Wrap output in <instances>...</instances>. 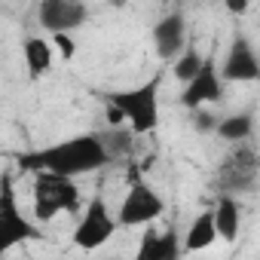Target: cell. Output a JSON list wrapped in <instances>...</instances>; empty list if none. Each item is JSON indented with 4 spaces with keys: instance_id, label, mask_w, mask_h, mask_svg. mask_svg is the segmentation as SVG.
Wrapping results in <instances>:
<instances>
[{
    "instance_id": "277c9868",
    "label": "cell",
    "mask_w": 260,
    "mask_h": 260,
    "mask_svg": "<svg viewBox=\"0 0 260 260\" xmlns=\"http://www.w3.org/2000/svg\"><path fill=\"white\" fill-rule=\"evenodd\" d=\"M162 211H166L162 196H159L141 175H135L132 181H128L125 199L119 202L116 226H147V223H153Z\"/></svg>"
},
{
    "instance_id": "7c38bea8",
    "label": "cell",
    "mask_w": 260,
    "mask_h": 260,
    "mask_svg": "<svg viewBox=\"0 0 260 260\" xmlns=\"http://www.w3.org/2000/svg\"><path fill=\"white\" fill-rule=\"evenodd\" d=\"M178 254H181V248H178V236L172 230L159 233L150 226L138 245V257H144V260H175Z\"/></svg>"
},
{
    "instance_id": "8fae6325",
    "label": "cell",
    "mask_w": 260,
    "mask_h": 260,
    "mask_svg": "<svg viewBox=\"0 0 260 260\" xmlns=\"http://www.w3.org/2000/svg\"><path fill=\"white\" fill-rule=\"evenodd\" d=\"M184 16L181 13H172V16H166L156 28H153V40H156V49H159V55L162 58H172V55H178L181 49H184Z\"/></svg>"
},
{
    "instance_id": "d6986e66",
    "label": "cell",
    "mask_w": 260,
    "mask_h": 260,
    "mask_svg": "<svg viewBox=\"0 0 260 260\" xmlns=\"http://www.w3.org/2000/svg\"><path fill=\"white\" fill-rule=\"evenodd\" d=\"M196 113V128L199 132H214V125H217V119H214V113H205V110H199V107H193Z\"/></svg>"
},
{
    "instance_id": "5bb4252c",
    "label": "cell",
    "mask_w": 260,
    "mask_h": 260,
    "mask_svg": "<svg viewBox=\"0 0 260 260\" xmlns=\"http://www.w3.org/2000/svg\"><path fill=\"white\" fill-rule=\"evenodd\" d=\"M22 55H25V68H28L31 80H40L43 74H49V68H52V43L49 40L28 37L22 46Z\"/></svg>"
},
{
    "instance_id": "ac0fdd59",
    "label": "cell",
    "mask_w": 260,
    "mask_h": 260,
    "mask_svg": "<svg viewBox=\"0 0 260 260\" xmlns=\"http://www.w3.org/2000/svg\"><path fill=\"white\" fill-rule=\"evenodd\" d=\"M52 46L58 49V55H61L64 61H71V58L77 55V43L71 40V34H52Z\"/></svg>"
},
{
    "instance_id": "5b68a950",
    "label": "cell",
    "mask_w": 260,
    "mask_h": 260,
    "mask_svg": "<svg viewBox=\"0 0 260 260\" xmlns=\"http://www.w3.org/2000/svg\"><path fill=\"white\" fill-rule=\"evenodd\" d=\"M34 236H37L34 223L19 211L13 178L4 175L0 178V257H4L13 245H19L25 239H34Z\"/></svg>"
},
{
    "instance_id": "8992f818",
    "label": "cell",
    "mask_w": 260,
    "mask_h": 260,
    "mask_svg": "<svg viewBox=\"0 0 260 260\" xmlns=\"http://www.w3.org/2000/svg\"><path fill=\"white\" fill-rule=\"evenodd\" d=\"M113 233H116V217L110 214L104 196H92L83 217H80V223H77V230H74V245L83 248V251H95Z\"/></svg>"
},
{
    "instance_id": "3957f363",
    "label": "cell",
    "mask_w": 260,
    "mask_h": 260,
    "mask_svg": "<svg viewBox=\"0 0 260 260\" xmlns=\"http://www.w3.org/2000/svg\"><path fill=\"white\" fill-rule=\"evenodd\" d=\"M31 202H34V217L46 223V220H52L61 211H77L80 208V187L68 175L34 172Z\"/></svg>"
},
{
    "instance_id": "6da1fadb",
    "label": "cell",
    "mask_w": 260,
    "mask_h": 260,
    "mask_svg": "<svg viewBox=\"0 0 260 260\" xmlns=\"http://www.w3.org/2000/svg\"><path fill=\"white\" fill-rule=\"evenodd\" d=\"M16 162L25 172H58L68 178H77V175L104 169L110 162V150L101 135H77V138H64L49 147L22 153Z\"/></svg>"
},
{
    "instance_id": "ba28073f",
    "label": "cell",
    "mask_w": 260,
    "mask_h": 260,
    "mask_svg": "<svg viewBox=\"0 0 260 260\" xmlns=\"http://www.w3.org/2000/svg\"><path fill=\"white\" fill-rule=\"evenodd\" d=\"M223 95V80H220V71L211 58L202 61V68L187 80V89H184V104L193 110V107H202V104H214L220 101Z\"/></svg>"
},
{
    "instance_id": "30bf717a",
    "label": "cell",
    "mask_w": 260,
    "mask_h": 260,
    "mask_svg": "<svg viewBox=\"0 0 260 260\" xmlns=\"http://www.w3.org/2000/svg\"><path fill=\"white\" fill-rule=\"evenodd\" d=\"M260 77V64H257V55L254 49L248 46L245 37H236L233 46H230V55L220 68V80H233V83H254Z\"/></svg>"
},
{
    "instance_id": "7a4b0ae2",
    "label": "cell",
    "mask_w": 260,
    "mask_h": 260,
    "mask_svg": "<svg viewBox=\"0 0 260 260\" xmlns=\"http://www.w3.org/2000/svg\"><path fill=\"white\" fill-rule=\"evenodd\" d=\"M159 86H162V77H153L144 86L107 92L104 101H107V107H113L122 116V122H128L132 132L147 135L159 125Z\"/></svg>"
},
{
    "instance_id": "9a60e30c",
    "label": "cell",
    "mask_w": 260,
    "mask_h": 260,
    "mask_svg": "<svg viewBox=\"0 0 260 260\" xmlns=\"http://www.w3.org/2000/svg\"><path fill=\"white\" fill-rule=\"evenodd\" d=\"M214 239H217V230H214V214L208 208V211L196 214V220L190 223V230L184 236V251H202V248L214 245Z\"/></svg>"
},
{
    "instance_id": "ffe728a7",
    "label": "cell",
    "mask_w": 260,
    "mask_h": 260,
    "mask_svg": "<svg viewBox=\"0 0 260 260\" xmlns=\"http://www.w3.org/2000/svg\"><path fill=\"white\" fill-rule=\"evenodd\" d=\"M226 10H230L233 16H242V13L248 10V0H226Z\"/></svg>"
},
{
    "instance_id": "9c48e42d",
    "label": "cell",
    "mask_w": 260,
    "mask_h": 260,
    "mask_svg": "<svg viewBox=\"0 0 260 260\" xmlns=\"http://www.w3.org/2000/svg\"><path fill=\"white\" fill-rule=\"evenodd\" d=\"M86 22V7L80 0H43L40 4V25L49 34H71Z\"/></svg>"
},
{
    "instance_id": "2e32d148",
    "label": "cell",
    "mask_w": 260,
    "mask_h": 260,
    "mask_svg": "<svg viewBox=\"0 0 260 260\" xmlns=\"http://www.w3.org/2000/svg\"><path fill=\"white\" fill-rule=\"evenodd\" d=\"M214 132L223 138V141H248L251 138V132H254V116L251 113H233V116H226V119H220L217 125H214Z\"/></svg>"
},
{
    "instance_id": "52a82bcc",
    "label": "cell",
    "mask_w": 260,
    "mask_h": 260,
    "mask_svg": "<svg viewBox=\"0 0 260 260\" xmlns=\"http://www.w3.org/2000/svg\"><path fill=\"white\" fill-rule=\"evenodd\" d=\"M257 169H260V162H257L254 147L245 144V141H239L236 153H230L223 159V166H220V184H223V190H236V193L239 190H251L257 184Z\"/></svg>"
},
{
    "instance_id": "e0dca14e",
    "label": "cell",
    "mask_w": 260,
    "mask_h": 260,
    "mask_svg": "<svg viewBox=\"0 0 260 260\" xmlns=\"http://www.w3.org/2000/svg\"><path fill=\"white\" fill-rule=\"evenodd\" d=\"M202 61H205V58H202L196 49H181V52H178V61H175V77H178L181 83H187V80L202 68Z\"/></svg>"
},
{
    "instance_id": "4fadbf2b",
    "label": "cell",
    "mask_w": 260,
    "mask_h": 260,
    "mask_svg": "<svg viewBox=\"0 0 260 260\" xmlns=\"http://www.w3.org/2000/svg\"><path fill=\"white\" fill-rule=\"evenodd\" d=\"M214 230H217V239H226V242H233L236 236H239V226H242V208H239V202L233 199V196H220L217 199V205H214Z\"/></svg>"
}]
</instances>
